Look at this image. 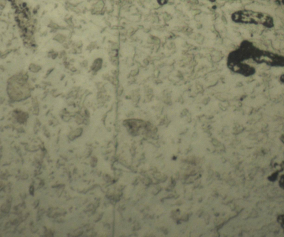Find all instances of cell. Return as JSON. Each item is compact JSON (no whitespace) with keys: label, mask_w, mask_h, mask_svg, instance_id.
Wrapping results in <instances>:
<instances>
[{"label":"cell","mask_w":284,"mask_h":237,"mask_svg":"<svg viewBox=\"0 0 284 237\" xmlns=\"http://www.w3.org/2000/svg\"><path fill=\"white\" fill-rule=\"evenodd\" d=\"M209 1H211V2H214V1H215V0H209Z\"/></svg>","instance_id":"obj_7"},{"label":"cell","mask_w":284,"mask_h":237,"mask_svg":"<svg viewBox=\"0 0 284 237\" xmlns=\"http://www.w3.org/2000/svg\"><path fill=\"white\" fill-rule=\"evenodd\" d=\"M281 140L283 141V142L284 143V135L282 136V138H281Z\"/></svg>","instance_id":"obj_6"},{"label":"cell","mask_w":284,"mask_h":237,"mask_svg":"<svg viewBox=\"0 0 284 237\" xmlns=\"http://www.w3.org/2000/svg\"><path fill=\"white\" fill-rule=\"evenodd\" d=\"M278 221L281 226L284 228V215H282L278 217Z\"/></svg>","instance_id":"obj_2"},{"label":"cell","mask_w":284,"mask_h":237,"mask_svg":"<svg viewBox=\"0 0 284 237\" xmlns=\"http://www.w3.org/2000/svg\"><path fill=\"white\" fill-rule=\"evenodd\" d=\"M283 77L284 78V75L283 76ZM281 81L282 83H283L284 84V78H283L282 76L281 77Z\"/></svg>","instance_id":"obj_5"},{"label":"cell","mask_w":284,"mask_h":237,"mask_svg":"<svg viewBox=\"0 0 284 237\" xmlns=\"http://www.w3.org/2000/svg\"><path fill=\"white\" fill-rule=\"evenodd\" d=\"M279 184L280 185V186L284 188V176H281V178H280V182H279Z\"/></svg>","instance_id":"obj_3"},{"label":"cell","mask_w":284,"mask_h":237,"mask_svg":"<svg viewBox=\"0 0 284 237\" xmlns=\"http://www.w3.org/2000/svg\"><path fill=\"white\" fill-rule=\"evenodd\" d=\"M231 18L234 22L240 24L262 25L268 28H273L275 25V21L272 16L252 10L236 11L232 14Z\"/></svg>","instance_id":"obj_1"},{"label":"cell","mask_w":284,"mask_h":237,"mask_svg":"<svg viewBox=\"0 0 284 237\" xmlns=\"http://www.w3.org/2000/svg\"><path fill=\"white\" fill-rule=\"evenodd\" d=\"M157 2L160 5H164L168 2V0H157Z\"/></svg>","instance_id":"obj_4"}]
</instances>
